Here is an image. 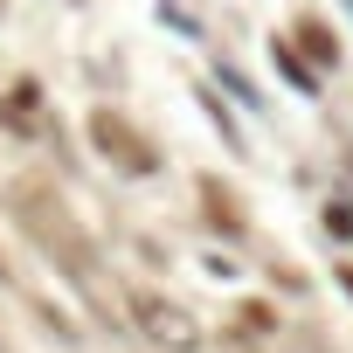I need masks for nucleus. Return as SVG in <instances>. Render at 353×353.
Wrapping results in <instances>:
<instances>
[{
  "label": "nucleus",
  "instance_id": "nucleus-1",
  "mask_svg": "<svg viewBox=\"0 0 353 353\" xmlns=\"http://www.w3.org/2000/svg\"><path fill=\"white\" fill-rule=\"evenodd\" d=\"M8 201H14L21 229H28V236H35V243H42V250H49V256L77 277V284H97V256H90V243L77 236V222H70V208H63L56 194H42L35 181H21Z\"/></svg>",
  "mask_w": 353,
  "mask_h": 353
},
{
  "label": "nucleus",
  "instance_id": "nucleus-2",
  "mask_svg": "<svg viewBox=\"0 0 353 353\" xmlns=\"http://www.w3.org/2000/svg\"><path fill=\"white\" fill-rule=\"evenodd\" d=\"M132 312L152 325V339H166V346H194V325H188V312H173V305H159L152 291H132Z\"/></svg>",
  "mask_w": 353,
  "mask_h": 353
}]
</instances>
